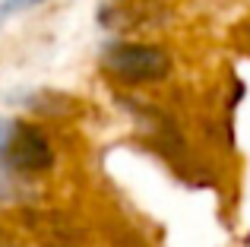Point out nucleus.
I'll use <instances>...</instances> for the list:
<instances>
[{
	"instance_id": "nucleus-1",
	"label": "nucleus",
	"mask_w": 250,
	"mask_h": 247,
	"mask_svg": "<svg viewBox=\"0 0 250 247\" xmlns=\"http://www.w3.org/2000/svg\"><path fill=\"white\" fill-rule=\"evenodd\" d=\"M104 67L124 82H155L171 73V57L155 44H111Z\"/></svg>"
},
{
	"instance_id": "nucleus-2",
	"label": "nucleus",
	"mask_w": 250,
	"mask_h": 247,
	"mask_svg": "<svg viewBox=\"0 0 250 247\" xmlns=\"http://www.w3.org/2000/svg\"><path fill=\"white\" fill-rule=\"evenodd\" d=\"M0 159L19 171H42L51 165V146L35 127L0 121Z\"/></svg>"
},
{
	"instance_id": "nucleus-3",
	"label": "nucleus",
	"mask_w": 250,
	"mask_h": 247,
	"mask_svg": "<svg viewBox=\"0 0 250 247\" xmlns=\"http://www.w3.org/2000/svg\"><path fill=\"white\" fill-rule=\"evenodd\" d=\"M42 0H6V3H0V10H3V16H10V13L16 10H29V6H38Z\"/></svg>"
},
{
	"instance_id": "nucleus-4",
	"label": "nucleus",
	"mask_w": 250,
	"mask_h": 247,
	"mask_svg": "<svg viewBox=\"0 0 250 247\" xmlns=\"http://www.w3.org/2000/svg\"><path fill=\"white\" fill-rule=\"evenodd\" d=\"M0 19H3V10H0Z\"/></svg>"
}]
</instances>
